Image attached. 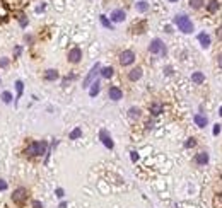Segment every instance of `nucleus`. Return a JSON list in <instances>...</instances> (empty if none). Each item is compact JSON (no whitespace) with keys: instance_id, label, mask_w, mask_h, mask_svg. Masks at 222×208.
<instances>
[{"instance_id":"obj_1","label":"nucleus","mask_w":222,"mask_h":208,"mask_svg":"<svg viewBox=\"0 0 222 208\" xmlns=\"http://www.w3.org/2000/svg\"><path fill=\"white\" fill-rule=\"evenodd\" d=\"M48 148V143L46 142H33L29 147L26 148V155L27 157H38V155H43L44 152Z\"/></svg>"},{"instance_id":"obj_2","label":"nucleus","mask_w":222,"mask_h":208,"mask_svg":"<svg viewBox=\"0 0 222 208\" xmlns=\"http://www.w3.org/2000/svg\"><path fill=\"white\" fill-rule=\"evenodd\" d=\"M174 24H176V26L179 27V31H181V33H185V34H190V33H193V22L190 21L186 16H183V14H179V16H176V17H174Z\"/></svg>"},{"instance_id":"obj_3","label":"nucleus","mask_w":222,"mask_h":208,"mask_svg":"<svg viewBox=\"0 0 222 208\" xmlns=\"http://www.w3.org/2000/svg\"><path fill=\"white\" fill-rule=\"evenodd\" d=\"M26 199H27V189H24V188H17L12 193V201L16 205H24Z\"/></svg>"},{"instance_id":"obj_4","label":"nucleus","mask_w":222,"mask_h":208,"mask_svg":"<svg viewBox=\"0 0 222 208\" xmlns=\"http://www.w3.org/2000/svg\"><path fill=\"white\" fill-rule=\"evenodd\" d=\"M133 61H135V53L132 51V50H125V51L120 53V65L128 67V65H132Z\"/></svg>"},{"instance_id":"obj_5","label":"nucleus","mask_w":222,"mask_h":208,"mask_svg":"<svg viewBox=\"0 0 222 208\" xmlns=\"http://www.w3.org/2000/svg\"><path fill=\"white\" fill-rule=\"evenodd\" d=\"M149 51L150 53H164L166 48H164V43H162L161 39H152V43H150V46H149Z\"/></svg>"},{"instance_id":"obj_6","label":"nucleus","mask_w":222,"mask_h":208,"mask_svg":"<svg viewBox=\"0 0 222 208\" xmlns=\"http://www.w3.org/2000/svg\"><path fill=\"white\" fill-rule=\"evenodd\" d=\"M99 138H101V142H103V145H104L106 148H111L115 147V143H113V140H111V137H109V133L106 130H101L99 131Z\"/></svg>"},{"instance_id":"obj_7","label":"nucleus","mask_w":222,"mask_h":208,"mask_svg":"<svg viewBox=\"0 0 222 208\" xmlns=\"http://www.w3.org/2000/svg\"><path fill=\"white\" fill-rule=\"evenodd\" d=\"M99 68H101V65H99V63H96V65L92 67V68H91V72L87 74V77L84 78V84H82V87H86V89H87V87L91 85V80H92V78H94V77H96V75H97V70H99Z\"/></svg>"},{"instance_id":"obj_8","label":"nucleus","mask_w":222,"mask_h":208,"mask_svg":"<svg viewBox=\"0 0 222 208\" xmlns=\"http://www.w3.org/2000/svg\"><path fill=\"white\" fill-rule=\"evenodd\" d=\"M80 58H82V51H80V48H72L69 51V61L70 63H79L80 61Z\"/></svg>"},{"instance_id":"obj_9","label":"nucleus","mask_w":222,"mask_h":208,"mask_svg":"<svg viewBox=\"0 0 222 208\" xmlns=\"http://www.w3.org/2000/svg\"><path fill=\"white\" fill-rule=\"evenodd\" d=\"M108 95H109V99H111V101H120V99H122V95H123V92L120 91L116 85H113V87H109Z\"/></svg>"},{"instance_id":"obj_10","label":"nucleus","mask_w":222,"mask_h":208,"mask_svg":"<svg viewBox=\"0 0 222 208\" xmlns=\"http://www.w3.org/2000/svg\"><path fill=\"white\" fill-rule=\"evenodd\" d=\"M111 21H113V22L125 21V10H120V9L113 10V12H111Z\"/></svg>"},{"instance_id":"obj_11","label":"nucleus","mask_w":222,"mask_h":208,"mask_svg":"<svg viewBox=\"0 0 222 208\" xmlns=\"http://www.w3.org/2000/svg\"><path fill=\"white\" fill-rule=\"evenodd\" d=\"M198 41L202 43V46H203V48H209L210 46V36L207 34V33H200V34H198Z\"/></svg>"},{"instance_id":"obj_12","label":"nucleus","mask_w":222,"mask_h":208,"mask_svg":"<svg viewBox=\"0 0 222 208\" xmlns=\"http://www.w3.org/2000/svg\"><path fill=\"white\" fill-rule=\"evenodd\" d=\"M140 77H142V68H139V67H137V68H133V70L130 72V74H128V78H130L132 82L139 80Z\"/></svg>"},{"instance_id":"obj_13","label":"nucleus","mask_w":222,"mask_h":208,"mask_svg":"<svg viewBox=\"0 0 222 208\" xmlns=\"http://www.w3.org/2000/svg\"><path fill=\"white\" fill-rule=\"evenodd\" d=\"M195 162H196V164H200V165H205L207 162H209V155H207L205 152H202V154H198V155H196Z\"/></svg>"},{"instance_id":"obj_14","label":"nucleus","mask_w":222,"mask_h":208,"mask_svg":"<svg viewBox=\"0 0 222 208\" xmlns=\"http://www.w3.org/2000/svg\"><path fill=\"white\" fill-rule=\"evenodd\" d=\"M195 123L200 128H203V126H207V123H209V120H207V116H202V114H196L195 116Z\"/></svg>"},{"instance_id":"obj_15","label":"nucleus","mask_w":222,"mask_h":208,"mask_svg":"<svg viewBox=\"0 0 222 208\" xmlns=\"http://www.w3.org/2000/svg\"><path fill=\"white\" fill-rule=\"evenodd\" d=\"M150 113H152V116H157V114L162 113V106L159 102H154L150 104Z\"/></svg>"},{"instance_id":"obj_16","label":"nucleus","mask_w":222,"mask_h":208,"mask_svg":"<svg viewBox=\"0 0 222 208\" xmlns=\"http://www.w3.org/2000/svg\"><path fill=\"white\" fill-rule=\"evenodd\" d=\"M99 89H101V84H99V80H96V82L92 84L91 91H89V94H91V97H96V95L99 94Z\"/></svg>"},{"instance_id":"obj_17","label":"nucleus","mask_w":222,"mask_h":208,"mask_svg":"<svg viewBox=\"0 0 222 208\" xmlns=\"http://www.w3.org/2000/svg\"><path fill=\"white\" fill-rule=\"evenodd\" d=\"M44 78H46V80H57L58 78V72L57 70H46V74H44Z\"/></svg>"},{"instance_id":"obj_18","label":"nucleus","mask_w":222,"mask_h":208,"mask_svg":"<svg viewBox=\"0 0 222 208\" xmlns=\"http://www.w3.org/2000/svg\"><path fill=\"white\" fill-rule=\"evenodd\" d=\"M192 80H193L195 84H202V82L205 80V75L202 74V72H195V74L192 75Z\"/></svg>"},{"instance_id":"obj_19","label":"nucleus","mask_w":222,"mask_h":208,"mask_svg":"<svg viewBox=\"0 0 222 208\" xmlns=\"http://www.w3.org/2000/svg\"><path fill=\"white\" fill-rule=\"evenodd\" d=\"M101 75L104 78H109L111 75H113V68L111 67H104V68H101Z\"/></svg>"},{"instance_id":"obj_20","label":"nucleus","mask_w":222,"mask_h":208,"mask_svg":"<svg viewBox=\"0 0 222 208\" xmlns=\"http://www.w3.org/2000/svg\"><path fill=\"white\" fill-rule=\"evenodd\" d=\"M207 9H209V12H215V10L219 9V2L217 0H210L209 5H207Z\"/></svg>"},{"instance_id":"obj_21","label":"nucleus","mask_w":222,"mask_h":208,"mask_svg":"<svg viewBox=\"0 0 222 208\" xmlns=\"http://www.w3.org/2000/svg\"><path fill=\"white\" fill-rule=\"evenodd\" d=\"M128 116H130L132 120H137V118L140 116V109L139 108H132L130 111H128Z\"/></svg>"},{"instance_id":"obj_22","label":"nucleus","mask_w":222,"mask_h":208,"mask_svg":"<svg viewBox=\"0 0 222 208\" xmlns=\"http://www.w3.org/2000/svg\"><path fill=\"white\" fill-rule=\"evenodd\" d=\"M16 91H17V99L22 95V92H24V84L21 82V80H17L16 82Z\"/></svg>"},{"instance_id":"obj_23","label":"nucleus","mask_w":222,"mask_h":208,"mask_svg":"<svg viewBox=\"0 0 222 208\" xmlns=\"http://www.w3.org/2000/svg\"><path fill=\"white\" fill-rule=\"evenodd\" d=\"M147 9H149V4H147V2H144V0L137 4V10H139V12H145Z\"/></svg>"},{"instance_id":"obj_24","label":"nucleus","mask_w":222,"mask_h":208,"mask_svg":"<svg viewBox=\"0 0 222 208\" xmlns=\"http://www.w3.org/2000/svg\"><path fill=\"white\" fill-rule=\"evenodd\" d=\"M2 101H4L5 104H9L10 101H12V94H10L9 91H5V92H2Z\"/></svg>"},{"instance_id":"obj_25","label":"nucleus","mask_w":222,"mask_h":208,"mask_svg":"<svg viewBox=\"0 0 222 208\" xmlns=\"http://www.w3.org/2000/svg\"><path fill=\"white\" fill-rule=\"evenodd\" d=\"M80 135H82V130H80V128H75V130H72V133H70V140H77Z\"/></svg>"},{"instance_id":"obj_26","label":"nucleus","mask_w":222,"mask_h":208,"mask_svg":"<svg viewBox=\"0 0 222 208\" xmlns=\"http://www.w3.org/2000/svg\"><path fill=\"white\" fill-rule=\"evenodd\" d=\"M190 5H192V9H200L203 5V0H190Z\"/></svg>"},{"instance_id":"obj_27","label":"nucleus","mask_w":222,"mask_h":208,"mask_svg":"<svg viewBox=\"0 0 222 208\" xmlns=\"http://www.w3.org/2000/svg\"><path fill=\"white\" fill-rule=\"evenodd\" d=\"M101 24H103L104 27H108V29H111V27H113V26H111V22L108 21V17H106V16H101Z\"/></svg>"},{"instance_id":"obj_28","label":"nucleus","mask_w":222,"mask_h":208,"mask_svg":"<svg viewBox=\"0 0 222 208\" xmlns=\"http://www.w3.org/2000/svg\"><path fill=\"white\" fill-rule=\"evenodd\" d=\"M195 145H196L195 138H188L186 143H185V147H186V148H192V147H195Z\"/></svg>"},{"instance_id":"obj_29","label":"nucleus","mask_w":222,"mask_h":208,"mask_svg":"<svg viewBox=\"0 0 222 208\" xmlns=\"http://www.w3.org/2000/svg\"><path fill=\"white\" fill-rule=\"evenodd\" d=\"M7 186H9V184H7L4 179H0V191H5V189H7Z\"/></svg>"},{"instance_id":"obj_30","label":"nucleus","mask_w":222,"mask_h":208,"mask_svg":"<svg viewBox=\"0 0 222 208\" xmlns=\"http://www.w3.org/2000/svg\"><path fill=\"white\" fill-rule=\"evenodd\" d=\"M21 53H22V48L21 46H16V48H14V57H19Z\"/></svg>"},{"instance_id":"obj_31","label":"nucleus","mask_w":222,"mask_h":208,"mask_svg":"<svg viewBox=\"0 0 222 208\" xmlns=\"http://www.w3.org/2000/svg\"><path fill=\"white\" fill-rule=\"evenodd\" d=\"M212 133H213V135H219V133H220V125H215V126H213Z\"/></svg>"},{"instance_id":"obj_32","label":"nucleus","mask_w":222,"mask_h":208,"mask_svg":"<svg viewBox=\"0 0 222 208\" xmlns=\"http://www.w3.org/2000/svg\"><path fill=\"white\" fill-rule=\"evenodd\" d=\"M55 193H57L58 198H63V196H65V193H63V189H62V188H58V189L55 191Z\"/></svg>"},{"instance_id":"obj_33","label":"nucleus","mask_w":222,"mask_h":208,"mask_svg":"<svg viewBox=\"0 0 222 208\" xmlns=\"http://www.w3.org/2000/svg\"><path fill=\"white\" fill-rule=\"evenodd\" d=\"M33 206H34V208H43V205H41V201L34 199V201H33Z\"/></svg>"},{"instance_id":"obj_34","label":"nucleus","mask_w":222,"mask_h":208,"mask_svg":"<svg viewBox=\"0 0 222 208\" xmlns=\"http://www.w3.org/2000/svg\"><path fill=\"white\" fill-rule=\"evenodd\" d=\"M9 65V60H7V58H2V60H0V67H7Z\"/></svg>"},{"instance_id":"obj_35","label":"nucleus","mask_w":222,"mask_h":208,"mask_svg":"<svg viewBox=\"0 0 222 208\" xmlns=\"http://www.w3.org/2000/svg\"><path fill=\"white\" fill-rule=\"evenodd\" d=\"M132 161H133V162L139 161V154H137V152H132Z\"/></svg>"},{"instance_id":"obj_36","label":"nucleus","mask_w":222,"mask_h":208,"mask_svg":"<svg viewBox=\"0 0 222 208\" xmlns=\"http://www.w3.org/2000/svg\"><path fill=\"white\" fill-rule=\"evenodd\" d=\"M21 26H22V27H26V26H27V19H26V17H22V19H21Z\"/></svg>"},{"instance_id":"obj_37","label":"nucleus","mask_w":222,"mask_h":208,"mask_svg":"<svg viewBox=\"0 0 222 208\" xmlns=\"http://www.w3.org/2000/svg\"><path fill=\"white\" fill-rule=\"evenodd\" d=\"M217 65L222 68V53H220V55H219V58H217Z\"/></svg>"},{"instance_id":"obj_38","label":"nucleus","mask_w":222,"mask_h":208,"mask_svg":"<svg viewBox=\"0 0 222 208\" xmlns=\"http://www.w3.org/2000/svg\"><path fill=\"white\" fill-rule=\"evenodd\" d=\"M217 34H219V38H220V39H222V27H220V29H219V31H217Z\"/></svg>"},{"instance_id":"obj_39","label":"nucleus","mask_w":222,"mask_h":208,"mask_svg":"<svg viewBox=\"0 0 222 208\" xmlns=\"http://www.w3.org/2000/svg\"><path fill=\"white\" fill-rule=\"evenodd\" d=\"M58 208H67V203H60V206Z\"/></svg>"},{"instance_id":"obj_40","label":"nucleus","mask_w":222,"mask_h":208,"mask_svg":"<svg viewBox=\"0 0 222 208\" xmlns=\"http://www.w3.org/2000/svg\"><path fill=\"white\" fill-rule=\"evenodd\" d=\"M219 114H220V116H222V108H220V109H219Z\"/></svg>"},{"instance_id":"obj_41","label":"nucleus","mask_w":222,"mask_h":208,"mask_svg":"<svg viewBox=\"0 0 222 208\" xmlns=\"http://www.w3.org/2000/svg\"><path fill=\"white\" fill-rule=\"evenodd\" d=\"M169 2H176V0H169Z\"/></svg>"},{"instance_id":"obj_42","label":"nucleus","mask_w":222,"mask_h":208,"mask_svg":"<svg viewBox=\"0 0 222 208\" xmlns=\"http://www.w3.org/2000/svg\"><path fill=\"white\" fill-rule=\"evenodd\" d=\"M220 198H222V193H220Z\"/></svg>"}]
</instances>
